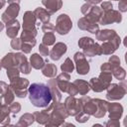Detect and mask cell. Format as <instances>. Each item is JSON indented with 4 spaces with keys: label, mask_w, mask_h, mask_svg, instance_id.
Wrapping results in <instances>:
<instances>
[{
    "label": "cell",
    "mask_w": 127,
    "mask_h": 127,
    "mask_svg": "<svg viewBox=\"0 0 127 127\" xmlns=\"http://www.w3.org/2000/svg\"><path fill=\"white\" fill-rule=\"evenodd\" d=\"M118 8H119L118 11H120L122 13L127 12V0H119Z\"/></svg>",
    "instance_id": "obj_49"
},
{
    "label": "cell",
    "mask_w": 127,
    "mask_h": 127,
    "mask_svg": "<svg viewBox=\"0 0 127 127\" xmlns=\"http://www.w3.org/2000/svg\"><path fill=\"white\" fill-rule=\"evenodd\" d=\"M91 4H89V3H85V4H83L82 6H81V8H80V11H81V13L83 14V15H86L88 12H89V10H90V8H91Z\"/></svg>",
    "instance_id": "obj_54"
},
{
    "label": "cell",
    "mask_w": 127,
    "mask_h": 127,
    "mask_svg": "<svg viewBox=\"0 0 127 127\" xmlns=\"http://www.w3.org/2000/svg\"><path fill=\"white\" fill-rule=\"evenodd\" d=\"M72 28V22L68 15L61 14L57 17L55 29L60 35H66Z\"/></svg>",
    "instance_id": "obj_5"
},
{
    "label": "cell",
    "mask_w": 127,
    "mask_h": 127,
    "mask_svg": "<svg viewBox=\"0 0 127 127\" xmlns=\"http://www.w3.org/2000/svg\"><path fill=\"white\" fill-rule=\"evenodd\" d=\"M34 121H35V119H34V115L33 114H31V113H24L19 118V121L16 123V126H23V127L30 126V125L33 124Z\"/></svg>",
    "instance_id": "obj_32"
},
{
    "label": "cell",
    "mask_w": 127,
    "mask_h": 127,
    "mask_svg": "<svg viewBox=\"0 0 127 127\" xmlns=\"http://www.w3.org/2000/svg\"><path fill=\"white\" fill-rule=\"evenodd\" d=\"M93 43H94V40L92 38H90V37H81L78 40V47L80 49H84V48H87L88 46H90Z\"/></svg>",
    "instance_id": "obj_39"
},
{
    "label": "cell",
    "mask_w": 127,
    "mask_h": 127,
    "mask_svg": "<svg viewBox=\"0 0 127 127\" xmlns=\"http://www.w3.org/2000/svg\"><path fill=\"white\" fill-rule=\"evenodd\" d=\"M61 69H62V71L70 73V72H72L73 69H74V64L72 63V61H71L69 58H66L65 61L62 64V65H61Z\"/></svg>",
    "instance_id": "obj_35"
},
{
    "label": "cell",
    "mask_w": 127,
    "mask_h": 127,
    "mask_svg": "<svg viewBox=\"0 0 127 127\" xmlns=\"http://www.w3.org/2000/svg\"><path fill=\"white\" fill-rule=\"evenodd\" d=\"M3 29H4V24H3L2 21H0V32H1Z\"/></svg>",
    "instance_id": "obj_59"
},
{
    "label": "cell",
    "mask_w": 127,
    "mask_h": 127,
    "mask_svg": "<svg viewBox=\"0 0 127 127\" xmlns=\"http://www.w3.org/2000/svg\"><path fill=\"white\" fill-rule=\"evenodd\" d=\"M102 12L103 11L101 10L100 7H98L96 5H92L91 8H90V10H89V12L86 15H84V17H86L87 19H89L90 21H92L94 23H98L99 20H100V18H101Z\"/></svg>",
    "instance_id": "obj_21"
},
{
    "label": "cell",
    "mask_w": 127,
    "mask_h": 127,
    "mask_svg": "<svg viewBox=\"0 0 127 127\" xmlns=\"http://www.w3.org/2000/svg\"><path fill=\"white\" fill-rule=\"evenodd\" d=\"M48 86H49L51 94H52V100H53L52 102L55 103V102L61 101V99H62V92H61V90L58 87L56 78L52 77V79H50L48 81Z\"/></svg>",
    "instance_id": "obj_18"
},
{
    "label": "cell",
    "mask_w": 127,
    "mask_h": 127,
    "mask_svg": "<svg viewBox=\"0 0 127 127\" xmlns=\"http://www.w3.org/2000/svg\"><path fill=\"white\" fill-rule=\"evenodd\" d=\"M5 4H6V0H0V9H2Z\"/></svg>",
    "instance_id": "obj_57"
},
{
    "label": "cell",
    "mask_w": 127,
    "mask_h": 127,
    "mask_svg": "<svg viewBox=\"0 0 127 127\" xmlns=\"http://www.w3.org/2000/svg\"><path fill=\"white\" fill-rule=\"evenodd\" d=\"M121 21H122L121 12L118 10L110 9V10L102 12L101 18L98 23L101 25H109V24H113V23H120Z\"/></svg>",
    "instance_id": "obj_8"
},
{
    "label": "cell",
    "mask_w": 127,
    "mask_h": 127,
    "mask_svg": "<svg viewBox=\"0 0 127 127\" xmlns=\"http://www.w3.org/2000/svg\"><path fill=\"white\" fill-rule=\"evenodd\" d=\"M67 51V47L63 42H58L54 44L53 49L50 51V57L53 61H59Z\"/></svg>",
    "instance_id": "obj_14"
},
{
    "label": "cell",
    "mask_w": 127,
    "mask_h": 127,
    "mask_svg": "<svg viewBox=\"0 0 127 127\" xmlns=\"http://www.w3.org/2000/svg\"><path fill=\"white\" fill-rule=\"evenodd\" d=\"M29 99L36 107L46 108L52 103V94L48 84L43 82H35L28 87Z\"/></svg>",
    "instance_id": "obj_1"
},
{
    "label": "cell",
    "mask_w": 127,
    "mask_h": 127,
    "mask_svg": "<svg viewBox=\"0 0 127 127\" xmlns=\"http://www.w3.org/2000/svg\"><path fill=\"white\" fill-rule=\"evenodd\" d=\"M107 111L109 119L119 120L123 114V106L117 102H109L107 106Z\"/></svg>",
    "instance_id": "obj_16"
},
{
    "label": "cell",
    "mask_w": 127,
    "mask_h": 127,
    "mask_svg": "<svg viewBox=\"0 0 127 127\" xmlns=\"http://www.w3.org/2000/svg\"><path fill=\"white\" fill-rule=\"evenodd\" d=\"M19 30H20V23L17 19H14L6 23V35L8 38L10 39L16 38Z\"/></svg>",
    "instance_id": "obj_17"
},
{
    "label": "cell",
    "mask_w": 127,
    "mask_h": 127,
    "mask_svg": "<svg viewBox=\"0 0 127 127\" xmlns=\"http://www.w3.org/2000/svg\"><path fill=\"white\" fill-rule=\"evenodd\" d=\"M33 47L29 44H26V43H22V46H21V51L23 52V54H30L31 51H32Z\"/></svg>",
    "instance_id": "obj_50"
},
{
    "label": "cell",
    "mask_w": 127,
    "mask_h": 127,
    "mask_svg": "<svg viewBox=\"0 0 127 127\" xmlns=\"http://www.w3.org/2000/svg\"><path fill=\"white\" fill-rule=\"evenodd\" d=\"M16 66L19 68L20 72L29 74L32 69L31 64L28 62L27 57L23 53H16Z\"/></svg>",
    "instance_id": "obj_12"
},
{
    "label": "cell",
    "mask_w": 127,
    "mask_h": 127,
    "mask_svg": "<svg viewBox=\"0 0 127 127\" xmlns=\"http://www.w3.org/2000/svg\"><path fill=\"white\" fill-rule=\"evenodd\" d=\"M42 4L46 7V10L51 15H53L62 8L63 1L62 0H42Z\"/></svg>",
    "instance_id": "obj_19"
},
{
    "label": "cell",
    "mask_w": 127,
    "mask_h": 127,
    "mask_svg": "<svg viewBox=\"0 0 127 127\" xmlns=\"http://www.w3.org/2000/svg\"><path fill=\"white\" fill-rule=\"evenodd\" d=\"M66 93H68V94H69V95H71V96H74V95L78 94L77 88H76V86L74 85V83H73V82H69V85H68V87H67Z\"/></svg>",
    "instance_id": "obj_47"
},
{
    "label": "cell",
    "mask_w": 127,
    "mask_h": 127,
    "mask_svg": "<svg viewBox=\"0 0 127 127\" xmlns=\"http://www.w3.org/2000/svg\"><path fill=\"white\" fill-rule=\"evenodd\" d=\"M57 72H58V68L55 64H51L48 62L42 67V73H43V75H45L47 77H50V78L55 77L57 75Z\"/></svg>",
    "instance_id": "obj_25"
},
{
    "label": "cell",
    "mask_w": 127,
    "mask_h": 127,
    "mask_svg": "<svg viewBox=\"0 0 127 127\" xmlns=\"http://www.w3.org/2000/svg\"><path fill=\"white\" fill-rule=\"evenodd\" d=\"M2 105H3V104H2V102H1V101H0V108H1V107H2Z\"/></svg>",
    "instance_id": "obj_60"
},
{
    "label": "cell",
    "mask_w": 127,
    "mask_h": 127,
    "mask_svg": "<svg viewBox=\"0 0 127 127\" xmlns=\"http://www.w3.org/2000/svg\"><path fill=\"white\" fill-rule=\"evenodd\" d=\"M36 37L34 35H32L31 33H28V32H25L23 31L21 36H20V39L22 41V43H26V44H29L31 45L32 47H34L36 45Z\"/></svg>",
    "instance_id": "obj_34"
},
{
    "label": "cell",
    "mask_w": 127,
    "mask_h": 127,
    "mask_svg": "<svg viewBox=\"0 0 127 127\" xmlns=\"http://www.w3.org/2000/svg\"><path fill=\"white\" fill-rule=\"evenodd\" d=\"M105 126L107 127H118L120 125V122L119 120H113V119H109L105 124Z\"/></svg>",
    "instance_id": "obj_51"
},
{
    "label": "cell",
    "mask_w": 127,
    "mask_h": 127,
    "mask_svg": "<svg viewBox=\"0 0 127 127\" xmlns=\"http://www.w3.org/2000/svg\"><path fill=\"white\" fill-rule=\"evenodd\" d=\"M73 61H74V65L76 68V71L78 74L85 75L89 72V63L86 60V57L83 55L81 52H76L73 56Z\"/></svg>",
    "instance_id": "obj_7"
},
{
    "label": "cell",
    "mask_w": 127,
    "mask_h": 127,
    "mask_svg": "<svg viewBox=\"0 0 127 127\" xmlns=\"http://www.w3.org/2000/svg\"><path fill=\"white\" fill-rule=\"evenodd\" d=\"M95 102H96V112L94 113V117L95 118H102L104 117V115L107 112V106H108V101L106 100H102L99 98H94Z\"/></svg>",
    "instance_id": "obj_20"
},
{
    "label": "cell",
    "mask_w": 127,
    "mask_h": 127,
    "mask_svg": "<svg viewBox=\"0 0 127 127\" xmlns=\"http://www.w3.org/2000/svg\"><path fill=\"white\" fill-rule=\"evenodd\" d=\"M74 85L76 86L77 88V91L80 95H85L88 93V91L90 90V87H89V83L86 81V80H83V79H75L73 81Z\"/></svg>",
    "instance_id": "obj_28"
},
{
    "label": "cell",
    "mask_w": 127,
    "mask_h": 127,
    "mask_svg": "<svg viewBox=\"0 0 127 127\" xmlns=\"http://www.w3.org/2000/svg\"><path fill=\"white\" fill-rule=\"evenodd\" d=\"M39 51H40V55L43 57H48L50 54V50L48 48V46H46L45 44H40L39 46Z\"/></svg>",
    "instance_id": "obj_46"
},
{
    "label": "cell",
    "mask_w": 127,
    "mask_h": 127,
    "mask_svg": "<svg viewBox=\"0 0 127 127\" xmlns=\"http://www.w3.org/2000/svg\"><path fill=\"white\" fill-rule=\"evenodd\" d=\"M119 46L120 45H118L114 42H111V41L103 42V44L100 45L102 55H112V54H114V52L119 48Z\"/></svg>",
    "instance_id": "obj_24"
},
{
    "label": "cell",
    "mask_w": 127,
    "mask_h": 127,
    "mask_svg": "<svg viewBox=\"0 0 127 127\" xmlns=\"http://www.w3.org/2000/svg\"><path fill=\"white\" fill-rule=\"evenodd\" d=\"M1 68H2V65H1V62H0V70H1Z\"/></svg>",
    "instance_id": "obj_61"
},
{
    "label": "cell",
    "mask_w": 127,
    "mask_h": 127,
    "mask_svg": "<svg viewBox=\"0 0 127 127\" xmlns=\"http://www.w3.org/2000/svg\"><path fill=\"white\" fill-rule=\"evenodd\" d=\"M100 69L101 71H107V72H111L112 71V66L109 63H104L100 65Z\"/></svg>",
    "instance_id": "obj_52"
},
{
    "label": "cell",
    "mask_w": 127,
    "mask_h": 127,
    "mask_svg": "<svg viewBox=\"0 0 127 127\" xmlns=\"http://www.w3.org/2000/svg\"><path fill=\"white\" fill-rule=\"evenodd\" d=\"M21 0H7L8 4H19Z\"/></svg>",
    "instance_id": "obj_56"
},
{
    "label": "cell",
    "mask_w": 127,
    "mask_h": 127,
    "mask_svg": "<svg viewBox=\"0 0 127 127\" xmlns=\"http://www.w3.org/2000/svg\"><path fill=\"white\" fill-rule=\"evenodd\" d=\"M98 78L107 87L110 84L111 80H112V73L111 72H107V71H101L99 73V75H98Z\"/></svg>",
    "instance_id": "obj_37"
},
{
    "label": "cell",
    "mask_w": 127,
    "mask_h": 127,
    "mask_svg": "<svg viewBox=\"0 0 127 127\" xmlns=\"http://www.w3.org/2000/svg\"><path fill=\"white\" fill-rule=\"evenodd\" d=\"M36 22H37V19L34 12L26 11L23 15V31L31 33L36 37L38 34V31L36 28V25H37Z\"/></svg>",
    "instance_id": "obj_6"
},
{
    "label": "cell",
    "mask_w": 127,
    "mask_h": 127,
    "mask_svg": "<svg viewBox=\"0 0 127 127\" xmlns=\"http://www.w3.org/2000/svg\"><path fill=\"white\" fill-rule=\"evenodd\" d=\"M100 8H101L102 11H107V10L113 9V4L110 1H104V2H101Z\"/></svg>",
    "instance_id": "obj_48"
},
{
    "label": "cell",
    "mask_w": 127,
    "mask_h": 127,
    "mask_svg": "<svg viewBox=\"0 0 127 127\" xmlns=\"http://www.w3.org/2000/svg\"><path fill=\"white\" fill-rule=\"evenodd\" d=\"M6 70H7L6 71L7 76H8V78L10 80L15 78V77H18L20 75V70H19V68L17 66H10V67L6 68Z\"/></svg>",
    "instance_id": "obj_40"
},
{
    "label": "cell",
    "mask_w": 127,
    "mask_h": 127,
    "mask_svg": "<svg viewBox=\"0 0 127 127\" xmlns=\"http://www.w3.org/2000/svg\"><path fill=\"white\" fill-rule=\"evenodd\" d=\"M95 35H96V39L98 41H101V42L111 41V42H114L118 45H120V43H121V39H120L119 35L114 30H111V29L99 30Z\"/></svg>",
    "instance_id": "obj_10"
},
{
    "label": "cell",
    "mask_w": 127,
    "mask_h": 127,
    "mask_svg": "<svg viewBox=\"0 0 127 127\" xmlns=\"http://www.w3.org/2000/svg\"><path fill=\"white\" fill-rule=\"evenodd\" d=\"M126 83L124 81L117 83H111L106 87V99L107 100H120L126 94Z\"/></svg>",
    "instance_id": "obj_4"
},
{
    "label": "cell",
    "mask_w": 127,
    "mask_h": 127,
    "mask_svg": "<svg viewBox=\"0 0 127 127\" xmlns=\"http://www.w3.org/2000/svg\"><path fill=\"white\" fill-rule=\"evenodd\" d=\"M10 88V85H8L5 81H2V80H0V94H3V93H5L8 89Z\"/></svg>",
    "instance_id": "obj_53"
},
{
    "label": "cell",
    "mask_w": 127,
    "mask_h": 127,
    "mask_svg": "<svg viewBox=\"0 0 127 127\" xmlns=\"http://www.w3.org/2000/svg\"><path fill=\"white\" fill-rule=\"evenodd\" d=\"M9 110H10V113L16 115L17 113H19L21 111V104L19 102H12L10 105H9Z\"/></svg>",
    "instance_id": "obj_42"
},
{
    "label": "cell",
    "mask_w": 127,
    "mask_h": 127,
    "mask_svg": "<svg viewBox=\"0 0 127 127\" xmlns=\"http://www.w3.org/2000/svg\"><path fill=\"white\" fill-rule=\"evenodd\" d=\"M115 1H117V0H115Z\"/></svg>",
    "instance_id": "obj_62"
},
{
    "label": "cell",
    "mask_w": 127,
    "mask_h": 127,
    "mask_svg": "<svg viewBox=\"0 0 127 127\" xmlns=\"http://www.w3.org/2000/svg\"><path fill=\"white\" fill-rule=\"evenodd\" d=\"M15 98V94L14 91L11 89V87L3 94L0 95V101L2 102V104H6V105H10Z\"/></svg>",
    "instance_id": "obj_33"
},
{
    "label": "cell",
    "mask_w": 127,
    "mask_h": 127,
    "mask_svg": "<svg viewBox=\"0 0 127 127\" xmlns=\"http://www.w3.org/2000/svg\"><path fill=\"white\" fill-rule=\"evenodd\" d=\"M42 31H43L44 33H54V32L56 31L55 25L52 24V23H50V22L44 23V24L42 25Z\"/></svg>",
    "instance_id": "obj_43"
},
{
    "label": "cell",
    "mask_w": 127,
    "mask_h": 127,
    "mask_svg": "<svg viewBox=\"0 0 127 127\" xmlns=\"http://www.w3.org/2000/svg\"><path fill=\"white\" fill-rule=\"evenodd\" d=\"M80 99L81 102V111L88 115H94L96 112V102L94 98H91L89 96L83 95Z\"/></svg>",
    "instance_id": "obj_11"
},
{
    "label": "cell",
    "mask_w": 127,
    "mask_h": 127,
    "mask_svg": "<svg viewBox=\"0 0 127 127\" xmlns=\"http://www.w3.org/2000/svg\"><path fill=\"white\" fill-rule=\"evenodd\" d=\"M10 45H11V48H12V49H14V50H16V51L21 50L22 41H21V39H20V38H17V37H16V38L12 39V41H11Z\"/></svg>",
    "instance_id": "obj_44"
},
{
    "label": "cell",
    "mask_w": 127,
    "mask_h": 127,
    "mask_svg": "<svg viewBox=\"0 0 127 127\" xmlns=\"http://www.w3.org/2000/svg\"><path fill=\"white\" fill-rule=\"evenodd\" d=\"M74 117H75L76 122H78V123H84V122H86V121H88V120H89L90 115H88V114L84 113L83 111H80V112H78Z\"/></svg>",
    "instance_id": "obj_41"
},
{
    "label": "cell",
    "mask_w": 127,
    "mask_h": 127,
    "mask_svg": "<svg viewBox=\"0 0 127 127\" xmlns=\"http://www.w3.org/2000/svg\"><path fill=\"white\" fill-rule=\"evenodd\" d=\"M42 41L43 44H45L46 46H52L56 43V36L54 35V33H45Z\"/></svg>",
    "instance_id": "obj_38"
},
{
    "label": "cell",
    "mask_w": 127,
    "mask_h": 127,
    "mask_svg": "<svg viewBox=\"0 0 127 127\" xmlns=\"http://www.w3.org/2000/svg\"><path fill=\"white\" fill-rule=\"evenodd\" d=\"M19 12H20V6H19V4H9L8 8L5 10V12L1 16L2 22H4L6 24L7 22L16 19V17L18 16Z\"/></svg>",
    "instance_id": "obj_15"
},
{
    "label": "cell",
    "mask_w": 127,
    "mask_h": 127,
    "mask_svg": "<svg viewBox=\"0 0 127 127\" xmlns=\"http://www.w3.org/2000/svg\"><path fill=\"white\" fill-rule=\"evenodd\" d=\"M30 64L35 69H42V67L46 64V61L39 54H33L30 57Z\"/></svg>",
    "instance_id": "obj_26"
},
{
    "label": "cell",
    "mask_w": 127,
    "mask_h": 127,
    "mask_svg": "<svg viewBox=\"0 0 127 127\" xmlns=\"http://www.w3.org/2000/svg\"><path fill=\"white\" fill-rule=\"evenodd\" d=\"M1 65L4 68H8L10 66H16V54L15 53H8L1 60Z\"/></svg>",
    "instance_id": "obj_27"
},
{
    "label": "cell",
    "mask_w": 127,
    "mask_h": 127,
    "mask_svg": "<svg viewBox=\"0 0 127 127\" xmlns=\"http://www.w3.org/2000/svg\"><path fill=\"white\" fill-rule=\"evenodd\" d=\"M51 111L52 112L50 114V120L46 124L47 127L61 126L64 122V119H66V117L68 116V114L65 110L64 104L62 103L61 101L55 102V103L53 102V108Z\"/></svg>",
    "instance_id": "obj_2"
},
{
    "label": "cell",
    "mask_w": 127,
    "mask_h": 127,
    "mask_svg": "<svg viewBox=\"0 0 127 127\" xmlns=\"http://www.w3.org/2000/svg\"><path fill=\"white\" fill-rule=\"evenodd\" d=\"M84 1L87 2V3H89V4H91V5H96L98 3H101L102 0H84Z\"/></svg>",
    "instance_id": "obj_55"
},
{
    "label": "cell",
    "mask_w": 127,
    "mask_h": 127,
    "mask_svg": "<svg viewBox=\"0 0 127 127\" xmlns=\"http://www.w3.org/2000/svg\"><path fill=\"white\" fill-rule=\"evenodd\" d=\"M89 87L94 92H101L106 89V86L101 82V80L98 77H92L89 80Z\"/></svg>",
    "instance_id": "obj_31"
},
{
    "label": "cell",
    "mask_w": 127,
    "mask_h": 127,
    "mask_svg": "<svg viewBox=\"0 0 127 127\" xmlns=\"http://www.w3.org/2000/svg\"><path fill=\"white\" fill-rule=\"evenodd\" d=\"M108 63L111 64L112 69H113V68H115V67H117V66L120 65V59H119V57H117V56H111V57L109 58Z\"/></svg>",
    "instance_id": "obj_45"
},
{
    "label": "cell",
    "mask_w": 127,
    "mask_h": 127,
    "mask_svg": "<svg viewBox=\"0 0 127 127\" xmlns=\"http://www.w3.org/2000/svg\"><path fill=\"white\" fill-rule=\"evenodd\" d=\"M83 50V55L85 57H95V56H101L102 52H101V47L98 43H93L90 46H88L87 48L82 49Z\"/></svg>",
    "instance_id": "obj_22"
},
{
    "label": "cell",
    "mask_w": 127,
    "mask_h": 127,
    "mask_svg": "<svg viewBox=\"0 0 127 127\" xmlns=\"http://www.w3.org/2000/svg\"><path fill=\"white\" fill-rule=\"evenodd\" d=\"M77 27L80 30L87 31L91 34H96L99 31V25L97 23H94V22L90 21L86 17H81L77 21Z\"/></svg>",
    "instance_id": "obj_13"
},
{
    "label": "cell",
    "mask_w": 127,
    "mask_h": 127,
    "mask_svg": "<svg viewBox=\"0 0 127 127\" xmlns=\"http://www.w3.org/2000/svg\"><path fill=\"white\" fill-rule=\"evenodd\" d=\"M63 125H64V126H71V127H74V125H73V124H70V123H64V122Z\"/></svg>",
    "instance_id": "obj_58"
},
{
    "label": "cell",
    "mask_w": 127,
    "mask_h": 127,
    "mask_svg": "<svg viewBox=\"0 0 127 127\" xmlns=\"http://www.w3.org/2000/svg\"><path fill=\"white\" fill-rule=\"evenodd\" d=\"M33 12H34V14H35V16H36V19L39 20L40 22H42L43 24L50 22L51 14H50L46 9L41 8V7H38V8H36Z\"/></svg>",
    "instance_id": "obj_23"
},
{
    "label": "cell",
    "mask_w": 127,
    "mask_h": 127,
    "mask_svg": "<svg viewBox=\"0 0 127 127\" xmlns=\"http://www.w3.org/2000/svg\"><path fill=\"white\" fill-rule=\"evenodd\" d=\"M64 107L68 114V116H75L78 112L81 111V102L79 98H75L74 96H67L64 100Z\"/></svg>",
    "instance_id": "obj_9"
},
{
    "label": "cell",
    "mask_w": 127,
    "mask_h": 127,
    "mask_svg": "<svg viewBox=\"0 0 127 127\" xmlns=\"http://www.w3.org/2000/svg\"><path fill=\"white\" fill-rule=\"evenodd\" d=\"M34 119L36 122H38L41 125H46L50 120V114L47 111H36L33 113Z\"/></svg>",
    "instance_id": "obj_30"
},
{
    "label": "cell",
    "mask_w": 127,
    "mask_h": 127,
    "mask_svg": "<svg viewBox=\"0 0 127 127\" xmlns=\"http://www.w3.org/2000/svg\"><path fill=\"white\" fill-rule=\"evenodd\" d=\"M10 110H9V105L3 104L2 107L0 108V124L2 125H9L10 124Z\"/></svg>",
    "instance_id": "obj_29"
},
{
    "label": "cell",
    "mask_w": 127,
    "mask_h": 127,
    "mask_svg": "<svg viewBox=\"0 0 127 127\" xmlns=\"http://www.w3.org/2000/svg\"><path fill=\"white\" fill-rule=\"evenodd\" d=\"M111 73H112V75H113L116 79L121 80V81L124 80V79H125V76H126V71H125V69H124L123 67H121L120 65L117 66V67H115V68H113L112 71H111Z\"/></svg>",
    "instance_id": "obj_36"
},
{
    "label": "cell",
    "mask_w": 127,
    "mask_h": 127,
    "mask_svg": "<svg viewBox=\"0 0 127 127\" xmlns=\"http://www.w3.org/2000/svg\"><path fill=\"white\" fill-rule=\"evenodd\" d=\"M30 85V82L27 78L24 77H15L10 80V87L14 91V94L17 97L24 98L28 94V87Z\"/></svg>",
    "instance_id": "obj_3"
}]
</instances>
